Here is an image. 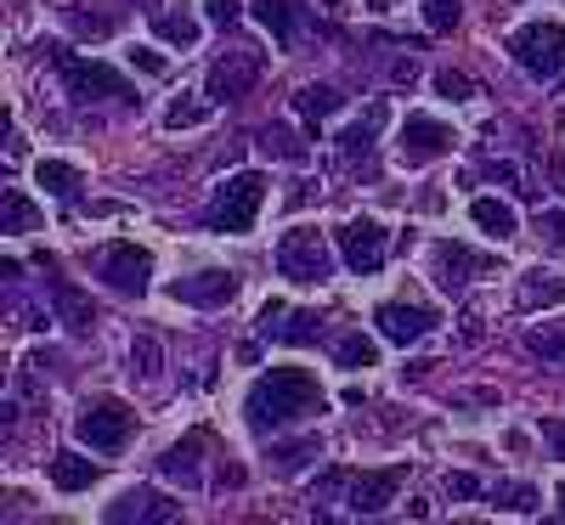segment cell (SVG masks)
<instances>
[{
    "mask_svg": "<svg viewBox=\"0 0 565 525\" xmlns=\"http://www.w3.org/2000/svg\"><path fill=\"white\" fill-rule=\"evenodd\" d=\"M537 237L565 260V210H543V215H537Z\"/></svg>",
    "mask_w": 565,
    "mask_h": 525,
    "instance_id": "cell-34",
    "label": "cell"
},
{
    "mask_svg": "<svg viewBox=\"0 0 565 525\" xmlns=\"http://www.w3.org/2000/svg\"><path fill=\"white\" fill-rule=\"evenodd\" d=\"M402 469H362V474H328L317 492H345L351 514H380L385 503H396Z\"/></svg>",
    "mask_w": 565,
    "mask_h": 525,
    "instance_id": "cell-7",
    "label": "cell"
},
{
    "mask_svg": "<svg viewBox=\"0 0 565 525\" xmlns=\"http://www.w3.org/2000/svg\"><path fill=\"white\" fill-rule=\"evenodd\" d=\"M266 175L260 170H238V175H226L221 186H215V199H210V210H204V226L210 232H226V237H238V232H249L255 226V215H260V204H266Z\"/></svg>",
    "mask_w": 565,
    "mask_h": 525,
    "instance_id": "cell-2",
    "label": "cell"
},
{
    "mask_svg": "<svg viewBox=\"0 0 565 525\" xmlns=\"http://www.w3.org/2000/svg\"><path fill=\"white\" fill-rule=\"evenodd\" d=\"M559 519H565V486H559Z\"/></svg>",
    "mask_w": 565,
    "mask_h": 525,
    "instance_id": "cell-42",
    "label": "cell"
},
{
    "mask_svg": "<svg viewBox=\"0 0 565 525\" xmlns=\"http://www.w3.org/2000/svg\"><path fill=\"white\" fill-rule=\"evenodd\" d=\"M204 12H210V23H221V29H226V23H238V12H244V7H238V0H204Z\"/></svg>",
    "mask_w": 565,
    "mask_h": 525,
    "instance_id": "cell-39",
    "label": "cell"
},
{
    "mask_svg": "<svg viewBox=\"0 0 565 525\" xmlns=\"http://www.w3.org/2000/svg\"><path fill=\"white\" fill-rule=\"evenodd\" d=\"M452 141H458V136H452L441 119H430V114H407V119H402V136H396V153H402L407 170H418V164H430V159L452 153Z\"/></svg>",
    "mask_w": 565,
    "mask_h": 525,
    "instance_id": "cell-10",
    "label": "cell"
},
{
    "mask_svg": "<svg viewBox=\"0 0 565 525\" xmlns=\"http://www.w3.org/2000/svg\"><path fill=\"white\" fill-rule=\"evenodd\" d=\"M385 125V103H373L367 108V119H356L345 136H340V159L351 164V170H362V175H373V130Z\"/></svg>",
    "mask_w": 565,
    "mask_h": 525,
    "instance_id": "cell-16",
    "label": "cell"
},
{
    "mask_svg": "<svg viewBox=\"0 0 565 525\" xmlns=\"http://www.w3.org/2000/svg\"><path fill=\"white\" fill-rule=\"evenodd\" d=\"M373 322H380V340H391V345H418V340H430L436 333V311L430 306H407V300H385L380 311H373Z\"/></svg>",
    "mask_w": 565,
    "mask_h": 525,
    "instance_id": "cell-11",
    "label": "cell"
},
{
    "mask_svg": "<svg viewBox=\"0 0 565 525\" xmlns=\"http://www.w3.org/2000/svg\"><path fill=\"white\" fill-rule=\"evenodd\" d=\"M45 289H52V300H57V317L74 328V333H90V328H97V306H90L79 289H74V282H63V277H52V282H45Z\"/></svg>",
    "mask_w": 565,
    "mask_h": 525,
    "instance_id": "cell-19",
    "label": "cell"
},
{
    "mask_svg": "<svg viewBox=\"0 0 565 525\" xmlns=\"http://www.w3.org/2000/svg\"><path fill=\"white\" fill-rule=\"evenodd\" d=\"M170 300H175V306H204V311H215V306H232V300H238V277H232V271H199V277H175V282H170Z\"/></svg>",
    "mask_w": 565,
    "mask_h": 525,
    "instance_id": "cell-12",
    "label": "cell"
},
{
    "mask_svg": "<svg viewBox=\"0 0 565 525\" xmlns=\"http://www.w3.org/2000/svg\"><path fill=\"white\" fill-rule=\"evenodd\" d=\"M255 79H260V63H255L249 52H232V57L215 63V74H210V97H215V103H238Z\"/></svg>",
    "mask_w": 565,
    "mask_h": 525,
    "instance_id": "cell-15",
    "label": "cell"
},
{
    "mask_svg": "<svg viewBox=\"0 0 565 525\" xmlns=\"http://www.w3.org/2000/svg\"><path fill=\"white\" fill-rule=\"evenodd\" d=\"M503 52L521 63L532 79H559L565 74V29L537 18V23H521L509 40H503Z\"/></svg>",
    "mask_w": 565,
    "mask_h": 525,
    "instance_id": "cell-3",
    "label": "cell"
},
{
    "mask_svg": "<svg viewBox=\"0 0 565 525\" xmlns=\"http://www.w3.org/2000/svg\"><path fill=\"white\" fill-rule=\"evenodd\" d=\"M159 367H164L159 340H153V333H136V340H130V373L136 378H159Z\"/></svg>",
    "mask_w": 565,
    "mask_h": 525,
    "instance_id": "cell-30",
    "label": "cell"
},
{
    "mask_svg": "<svg viewBox=\"0 0 565 525\" xmlns=\"http://www.w3.org/2000/svg\"><path fill=\"white\" fill-rule=\"evenodd\" d=\"M260 333H266V340H277V345H311L317 333H322V317L317 311H289L282 300H266Z\"/></svg>",
    "mask_w": 565,
    "mask_h": 525,
    "instance_id": "cell-14",
    "label": "cell"
},
{
    "mask_svg": "<svg viewBox=\"0 0 565 525\" xmlns=\"http://www.w3.org/2000/svg\"><path fill=\"white\" fill-rule=\"evenodd\" d=\"M40 226V210L29 204V193L23 186H7L0 193V232H34Z\"/></svg>",
    "mask_w": 565,
    "mask_h": 525,
    "instance_id": "cell-26",
    "label": "cell"
},
{
    "mask_svg": "<svg viewBox=\"0 0 565 525\" xmlns=\"http://www.w3.org/2000/svg\"><path fill=\"white\" fill-rule=\"evenodd\" d=\"M565 300V277H548V271H526L521 289H514V306L521 311H543V306H559Z\"/></svg>",
    "mask_w": 565,
    "mask_h": 525,
    "instance_id": "cell-21",
    "label": "cell"
},
{
    "mask_svg": "<svg viewBox=\"0 0 565 525\" xmlns=\"http://www.w3.org/2000/svg\"><path fill=\"white\" fill-rule=\"evenodd\" d=\"M130 424H136V413H130L125 401L103 396V401H85V407H79L74 436H79L90 452H119V447L130 441Z\"/></svg>",
    "mask_w": 565,
    "mask_h": 525,
    "instance_id": "cell-6",
    "label": "cell"
},
{
    "mask_svg": "<svg viewBox=\"0 0 565 525\" xmlns=\"http://www.w3.org/2000/svg\"><path fill=\"white\" fill-rule=\"evenodd\" d=\"M469 221H476L487 237H498V244H503V237H514V232H521L514 210H509V204H498V199H476V204H469Z\"/></svg>",
    "mask_w": 565,
    "mask_h": 525,
    "instance_id": "cell-24",
    "label": "cell"
},
{
    "mask_svg": "<svg viewBox=\"0 0 565 525\" xmlns=\"http://www.w3.org/2000/svg\"><path fill=\"white\" fill-rule=\"evenodd\" d=\"M255 18L271 29L277 45H295L300 29H306V12H300V0H255Z\"/></svg>",
    "mask_w": 565,
    "mask_h": 525,
    "instance_id": "cell-18",
    "label": "cell"
},
{
    "mask_svg": "<svg viewBox=\"0 0 565 525\" xmlns=\"http://www.w3.org/2000/svg\"><path fill=\"white\" fill-rule=\"evenodd\" d=\"M97 463L90 458H74V452H57L52 458V481H57V492H85V486H97Z\"/></svg>",
    "mask_w": 565,
    "mask_h": 525,
    "instance_id": "cell-23",
    "label": "cell"
},
{
    "mask_svg": "<svg viewBox=\"0 0 565 525\" xmlns=\"http://www.w3.org/2000/svg\"><path fill=\"white\" fill-rule=\"evenodd\" d=\"M63 18H68V29H74V34H90V40H97V34H108V29H114L108 18H97V12H79V7H68Z\"/></svg>",
    "mask_w": 565,
    "mask_h": 525,
    "instance_id": "cell-35",
    "label": "cell"
},
{
    "mask_svg": "<svg viewBox=\"0 0 565 525\" xmlns=\"http://www.w3.org/2000/svg\"><path fill=\"white\" fill-rule=\"evenodd\" d=\"M295 108L317 125V119H328V114H340V108H345V97H340L334 85H300V90H295Z\"/></svg>",
    "mask_w": 565,
    "mask_h": 525,
    "instance_id": "cell-27",
    "label": "cell"
},
{
    "mask_svg": "<svg viewBox=\"0 0 565 525\" xmlns=\"http://www.w3.org/2000/svg\"><path fill=\"white\" fill-rule=\"evenodd\" d=\"M45 52H52V63L63 68V85H68V97H74V103H103V97H114V103H136V90H130V79H125L119 68L68 57V45H45Z\"/></svg>",
    "mask_w": 565,
    "mask_h": 525,
    "instance_id": "cell-4",
    "label": "cell"
},
{
    "mask_svg": "<svg viewBox=\"0 0 565 525\" xmlns=\"http://www.w3.org/2000/svg\"><path fill=\"white\" fill-rule=\"evenodd\" d=\"M430 260H436V282H441L447 294H463L481 271H492V260H487V255H476L469 244H436V249H430Z\"/></svg>",
    "mask_w": 565,
    "mask_h": 525,
    "instance_id": "cell-13",
    "label": "cell"
},
{
    "mask_svg": "<svg viewBox=\"0 0 565 525\" xmlns=\"http://www.w3.org/2000/svg\"><path fill=\"white\" fill-rule=\"evenodd\" d=\"M260 153H266V159H282V164H306V159H311V148H306L289 125H266V130H260Z\"/></svg>",
    "mask_w": 565,
    "mask_h": 525,
    "instance_id": "cell-25",
    "label": "cell"
},
{
    "mask_svg": "<svg viewBox=\"0 0 565 525\" xmlns=\"http://www.w3.org/2000/svg\"><path fill=\"white\" fill-rule=\"evenodd\" d=\"M277 271L289 277V282H306V289H317V282H328L334 277V255H328V244H322V232H289L277 244Z\"/></svg>",
    "mask_w": 565,
    "mask_h": 525,
    "instance_id": "cell-5",
    "label": "cell"
},
{
    "mask_svg": "<svg viewBox=\"0 0 565 525\" xmlns=\"http://www.w3.org/2000/svg\"><path fill=\"white\" fill-rule=\"evenodd\" d=\"M334 237H340V260L356 277H373V271L385 266V255H391V232L380 221H345Z\"/></svg>",
    "mask_w": 565,
    "mask_h": 525,
    "instance_id": "cell-9",
    "label": "cell"
},
{
    "mask_svg": "<svg viewBox=\"0 0 565 525\" xmlns=\"http://www.w3.org/2000/svg\"><path fill=\"white\" fill-rule=\"evenodd\" d=\"M436 90H441V97H452V103L476 97V85H469V74H452V68H441V74H436Z\"/></svg>",
    "mask_w": 565,
    "mask_h": 525,
    "instance_id": "cell-36",
    "label": "cell"
},
{
    "mask_svg": "<svg viewBox=\"0 0 565 525\" xmlns=\"http://www.w3.org/2000/svg\"><path fill=\"white\" fill-rule=\"evenodd\" d=\"M306 413H322V390H317V378L306 367H271L244 396V418H249V429H260V436L300 424Z\"/></svg>",
    "mask_w": 565,
    "mask_h": 525,
    "instance_id": "cell-1",
    "label": "cell"
},
{
    "mask_svg": "<svg viewBox=\"0 0 565 525\" xmlns=\"http://www.w3.org/2000/svg\"><path fill=\"white\" fill-rule=\"evenodd\" d=\"M34 181H40L52 199H63V204H74V199H79V186H85L79 164H63V159H40V164H34Z\"/></svg>",
    "mask_w": 565,
    "mask_h": 525,
    "instance_id": "cell-20",
    "label": "cell"
},
{
    "mask_svg": "<svg viewBox=\"0 0 565 525\" xmlns=\"http://www.w3.org/2000/svg\"><path fill=\"white\" fill-rule=\"evenodd\" d=\"M543 441H548V452L565 463V418H548V424H543Z\"/></svg>",
    "mask_w": 565,
    "mask_h": 525,
    "instance_id": "cell-40",
    "label": "cell"
},
{
    "mask_svg": "<svg viewBox=\"0 0 565 525\" xmlns=\"http://www.w3.org/2000/svg\"><path fill=\"white\" fill-rule=\"evenodd\" d=\"M492 503L509 508V514H532L537 508V492L532 486H492Z\"/></svg>",
    "mask_w": 565,
    "mask_h": 525,
    "instance_id": "cell-33",
    "label": "cell"
},
{
    "mask_svg": "<svg viewBox=\"0 0 565 525\" xmlns=\"http://www.w3.org/2000/svg\"><path fill=\"white\" fill-rule=\"evenodd\" d=\"M199 119H204V108H199V103H170V114H164V125H170V130H193Z\"/></svg>",
    "mask_w": 565,
    "mask_h": 525,
    "instance_id": "cell-37",
    "label": "cell"
},
{
    "mask_svg": "<svg viewBox=\"0 0 565 525\" xmlns=\"http://www.w3.org/2000/svg\"><path fill=\"white\" fill-rule=\"evenodd\" d=\"M108 519H114V525H125V519L170 525V519H181V503H170V497H159V492H125V497L108 508Z\"/></svg>",
    "mask_w": 565,
    "mask_h": 525,
    "instance_id": "cell-17",
    "label": "cell"
},
{
    "mask_svg": "<svg viewBox=\"0 0 565 525\" xmlns=\"http://www.w3.org/2000/svg\"><path fill=\"white\" fill-rule=\"evenodd\" d=\"M199 447H204V436H186L181 447H170V452L159 458V469H164V481H181V486H199Z\"/></svg>",
    "mask_w": 565,
    "mask_h": 525,
    "instance_id": "cell-22",
    "label": "cell"
},
{
    "mask_svg": "<svg viewBox=\"0 0 565 525\" xmlns=\"http://www.w3.org/2000/svg\"><path fill=\"white\" fill-rule=\"evenodd\" d=\"M463 23V0H424V29L430 34H452Z\"/></svg>",
    "mask_w": 565,
    "mask_h": 525,
    "instance_id": "cell-32",
    "label": "cell"
},
{
    "mask_svg": "<svg viewBox=\"0 0 565 525\" xmlns=\"http://www.w3.org/2000/svg\"><path fill=\"white\" fill-rule=\"evenodd\" d=\"M526 351L543 356V362H565V322H543L526 333Z\"/></svg>",
    "mask_w": 565,
    "mask_h": 525,
    "instance_id": "cell-29",
    "label": "cell"
},
{
    "mask_svg": "<svg viewBox=\"0 0 565 525\" xmlns=\"http://www.w3.org/2000/svg\"><path fill=\"white\" fill-rule=\"evenodd\" d=\"M334 362L340 367H373V362H380V345H373L367 333H340V340H334Z\"/></svg>",
    "mask_w": 565,
    "mask_h": 525,
    "instance_id": "cell-28",
    "label": "cell"
},
{
    "mask_svg": "<svg viewBox=\"0 0 565 525\" xmlns=\"http://www.w3.org/2000/svg\"><path fill=\"white\" fill-rule=\"evenodd\" d=\"M153 29H159V40H170V45H199V18H193V12H159Z\"/></svg>",
    "mask_w": 565,
    "mask_h": 525,
    "instance_id": "cell-31",
    "label": "cell"
},
{
    "mask_svg": "<svg viewBox=\"0 0 565 525\" xmlns=\"http://www.w3.org/2000/svg\"><path fill=\"white\" fill-rule=\"evenodd\" d=\"M481 492H487V486L476 481V474H463V469H458V474H447V497L469 503V497H481Z\"/></svg>",
    "mask_w": 565,
    "mask_h": 525,
    "instance_id": "cell-38",
    "label": "cell"
},
{
    "mask_svg": "<svg viewBox=\"0 0 565 525\" xmlns=\"http://www.w3.org/2000/svg\"><path fill=\"white\" fill-rule=\"evenodd\" d=\"M130 63L148 68V74H164V57H159V52H130Z\"/></svg>",
    "mask_w": 565,
    "mask_h": 525,
    "instance_id": "cell-41",
    "label": "cell"
},
{
    "mask_svg": "<svg viewBox=\"0 0 565 525\" xmlns=\"http://www.w3.org/2000/svg\"><path fill=\"white\" fill-rule=\"evenodd\" d=\"M90 266H97V277L114 294H148V282H153V255L136 244H103L90 255Z\"/></svg>",
    "mask_w": 565,
    "mask_h": 525,
    "instance_id": "cell-8",
    "label": "cell"
}]
</instances>
